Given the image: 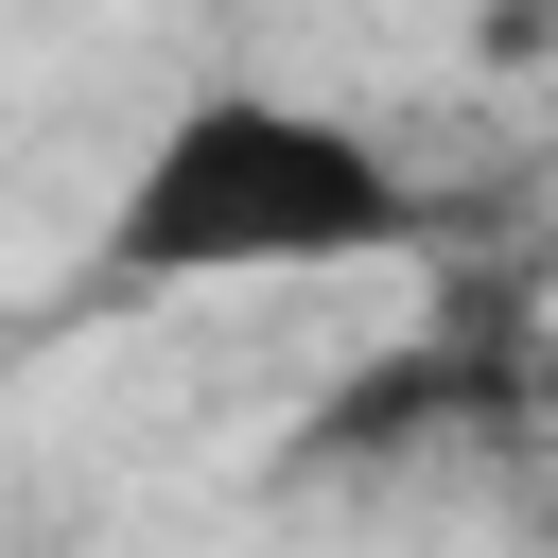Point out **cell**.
Masks as SVG:
<instances>
[{
	"mask_svg": "<svg viewBox=\"0 0 558 558\" xmlns=\"http://www.w3.org/2000/svg\"><path fill=\"white\" fill-rule=\"evenodd\" d=\"M453 209L314 87H192L87 244V296H209V279H331V262H436Z\"/></svg>",
	"mask_w": 558,
	"mask_h": 558,
	"instance_id": "cell-1",
	"label": "cell"
},
{
	"mask_svg": "<svg viewBox=\"0 0 558 558\" xmlns=\"http://www.w3.org/2000/svg\"><path fill=\"white\" fill-rule=\"evenodd\" d=\"M541 418H558V279H541Z\"/></svg>",
	"mask_w": 558,
	"mask_h": 558,
	"instance_id": "cell-2",
	"label": "cell"
}]
</instances>
